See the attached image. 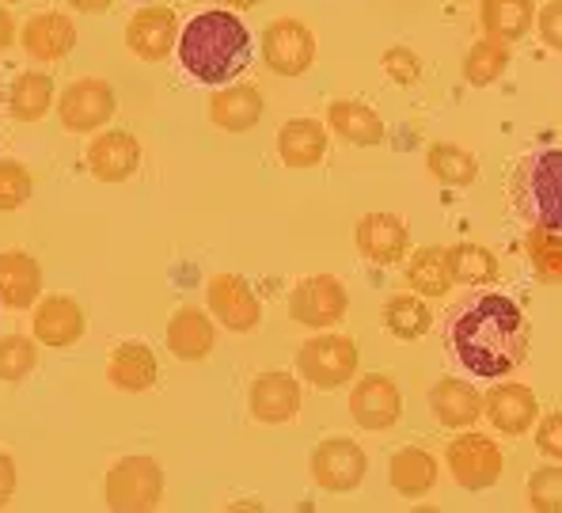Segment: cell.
<instances>
[{
	"instance_id": "cell-21",
	"label": "cell",
	"mask_w": 562,
	"mask_h": 513,
	"mask_svg": "<svg viewBox=\"0 0 562 513\" xmlns=\"http://www.w3.org/2000/svg\"><path fill=\"white\" fill-rule=\"evenodd\" d=\"M429 411H434V419L441 422L445 430H464V426H475L479 415H483V395L471 384H464V380L445 377L429 388Z\"/></svg>"
},
{
	"instance_id": "cell-10",
	"label": "cell",
	"mask_w": 562,
	"mask_h": 513,
	"mask_svg": "<svg viewBox=\"0 0 562 513\" xmlns=\"http://www.w3.org/2000/svg\"><path fill=\"white\" fill-rule=\"evenodd\" d=\"M449 471L464 491H486L502 479V449L486 434H460L445 453Z\"/></svg>"
},
{
	"instance_id": "cell-19",
	"label": "cell",
	"mask_w": 562,
	"mask_h": 513,
	"mask_svg": "<svg viewBox=\"0 0 562 513\" xmlns=\"http://www.w3.org/2000/svg\"><path fill=\"white\" fill-rule=\"evenodd\" d=\"M483 411L498 434L520 437L528 426H536L540 403H536V392L528 384H498L491 395H483Z\"/></svg>"
},
{
	"instance_id": "cell-8",
	"label": "cell",
	"mask_w": 562,
	"mask_h": 513,
	"mask_svg": "<svg viewBox=\"0 0 562 513\" xmlns=\"http://www.w3.org/2000/svg\"><path fill=\"white\" fill-rule=\"evenodd\" d=\"M369 471L366 449L350 437H327L312 449V479L330 494H350L361 487Z\"/></svg>"
},
{
	"instance_id": "cell-18",
	"label": "cell",
	"mask_w": 562,
	"mask_h": 513,
	"mask_svg": "<svg viewBox=\"0 0 562 513\" xmlns=\"http://www.w3.org/2000/svg\"><path fill=\"white\" fill-rule=\"evenodd\" d=\"M20 43L31 62H61L77 46V27L61 12H38L20 27Z\"/></svg>"
},
{
	"instance_id": "cell-46",
	"label": "cell",
	"mask_w": 562,
	"mask_h": 513,
	"mask_svg": "<svg viewBox=\"0 0 562 513\" xmlns=\"http://www.w3.org/2000/svg\"><path fill=\"white\" fill-rule=\"evenodd\" d=\"M8 4H23V0H8Z\"/></svg>"
},
{
	"instance_id": "cell-32",
	"label": "cell",
	"mask_w": 562,
	"mask_h": 513,
	"mask_svg": "<svg viewBox=\"0 0 562 513\" xmlns=\"http://www.w3.org/2000/svg\"><path fill=\"white\" fill-rule=\"evenodd\" d=\"M445 255H449V275L460 286H486V281L498 278V259H494L491 247L464 239V244L449 247Z\"/></svg>"
},
{
	"instance_id": "cell-39",
	"label": "cell",
	"mask_w": 562,
	"mask_h": 513,
	"mask_svg": "<svg viewBox=\"0 0 562 513\" xmlns=\"http://www.w3.org/2000/svg\"><path fill=\"white\" fill-rule=\"evenodd\" d=\"M384 73L392 77V85H418V77H422V62H418V54L415 49H407V46H392V49H384Z\"/></svg>"
},
{
	"instance_id": "cell-27",
	"label": "cell",
	"mask_w": 562,
	"mask_h": 513,
	"mask_svg": "<svg viewBox=\"0 0 562 513\" xmlns=\"http://www.w3.org/2000/svg\"><path fill=\"white\" fill-rule=\"evenodd\" d=\"M327 122H330V130L342 141H350V145L369 148L384 141V122H380V114L373 107L358 103V99H335V103L327 107Z\"/></svg>"
},
{
	"instance_id": "cell-4",
	"label": "cell",
	"mask_w": 562,
	"mask_h": 513,
	"mask_svg": "<svg viewBox=\"0 0 562 513\" xmlns=\"http://www.w3.org/2000/svg\"><path fill=\"white\" fill-rule=\"evenodd\" d=\"M296 373L312 388H342L358 377V346L350 335H316L296 350Z\"/></svg>"
},
{
	"instance_id": "cell-3",
	"label": "cell",
	"mask_w": 562,
	"mask_h": 513,
	"mask_svg": "<svg viewBox=\"0 0 562 513\" xmlns=\"http://www.w3.org/2000/svg\"><path fill=\"white\" fill-rule=\"evenodd\" d=\"M509 202L525 225L562 233V148H536L517 164Z\"/></svg>"
},
{
	"instance_id": "cell-12",
	"label": "cell",
	"mask_w": 562,
	"mask_h": 513,
	"mask_svg": "<svg viewBox=\"0 0 562 513\" xmlns=\"http://www.w3.org/2000/svg\"><path fill=\"white\" fill-rule=\"evenodd\" d=\"M126 46L140 62H164L179 46V15L168 4H145L140 12L130 15Z\"/></svg>"
},
{
	"instance_id": "cell-40",
	"label": "cell",
	"mask_w": 562,
	"mask_h": 513,
	"mask_svg": "<svg viewBox=\"0 0 562 513\" xmlns=\"http://www.w3.org/2000/svg\"><path fill=\"white\" fill-rule=\"evenodd\" d=\"M536 31H540L543 46L562 54V0H548V4L536 12Z\"/></svg>"
},
{
	"instance_id": "cell-41",
	"label": "cell",
	"mask_w": 562,
	"mask_h": 513,
	"mask_svg": "<svg viewBox=\"0 0 562 513\" xmlns=\"http://www.w3.org/2000/svg\"><path fill=\"white\" fill-rule=\"evenodd\" d=\"M536 449L551 460H562V411H551V415L536 426Z\"/></svg>"
},
{
	"instance_id": "cell-29",
	"label": "cell",
	"mask_w": 562,
	"mask_h": 513,
	"mask_svg": "<svg viewBox=\"0 0 562 513\" xmlns=\"http://www.w3.org/2000/svg\"><path fill=\"white\" fill-rule=\"evenodd\" d=\"M54 103V80L43 73H20L8 88V111L20 122H38Z\"/></svg>"
},
{
	"instance_id": "cell-28",
	"label": "cell",
	"mask_w": 562,
	"mask_h": 513,
	"mask_svg": "<svg viewBox=\"0 0 562 513\" xmlns=\"http://www.w3.org/2000/svg\"><path fill=\"white\" fill-rule=\"evenodd\" d=\"M479 20H483L486 38L517 43V38H525L532 31L536 0H483L479 4Z\"/></svg>"
},
{
	"instance_id": "cell-34",
	"label": "cell",
	"mask_w": 562,
	"mask_h": 513,
	"mask_svg": "<svg viewBox=\"0 0 562 513\" xmlns=\"http://www.w3.org/2000/svg\"><path fill=\"white\" fill-rule=\"evenodd\" d=\"M509 69V49L498 38H479L464 57V80L471 88H486Z\"/></svg>"
},
{
	"instance_id": "cell-14",
	"label": "cell",
	"mask_w": 562,
	"mask_h": 513,
	"mask_svg": "<svg viewBox=\"0 0 562 513\" xmlns=\"http://www.w3.org/2000/svg\"><path fill=\"white\" fill-rule=\"evenodd\" d=\"M350 415L361 430H392L403 415V395L395 380L384 373L361 377L350 392Z\"/></svg>"
},
{
	"instance_id": "cell-13",
	"label": "cell",
	"mask_w": 562,
	"mask_h": 513,
	"mask_svg": "<svg viewBox=\"0 0 562 513\" xmlns=\"http://www.w3.org/2000/svg\"><path fill=\"white\" fill-rule=\"evenodd\" d=\"M353 244H358L361 259L376 263V267H395L411 252V228L395 213H366L353 228Z\"/></svg>"
},
{
	"instance_id": "cell-22",
	"label": "cell",
	"mask_w": 562,
	"mask_h": 513,
	"mask_svg": "<svg viewBox=\"0 0 562 513\" xmlns=\"http://www.w3.org/2000/svg\"><path fill=\"white\" fill-rule=\"evenodd\" d=\"M106 380L119 392H148L160 380L156 354L145 343H119L106 358Z\"/></svg>"
},
{
	"instance_id": "cell-42",
	"label": "cell",
	"mask_w": 562,
	"mask_h": 513,
	"mask_svg": "<svg viewBox=\"0 0 562 513\" xmlns=\"http://www.w3.org/2000/svg\"><path fill=\"white\" fill-rule=\"evenodd\" d=\"M12 491H15V460L8 453H0V510L8 506Z\"/></svg>"
},
{
	"instance_id": "cell-38",
	"label": "cell",
	"mask_w": 562,
	"mask_h": 513,
	"mask_svg": "<svg viewBox=\"0 0 562 513\" xmlns=\"http://www.w3.org/2000/svg\"><path fill=\"white\" fill-rule=\"evenodd\" d=\"M31 190H35V179H31V171L23 164L0 160V213L20 210L31 198Z\"/></svg>"
},
{
	"instance_id": "cell-2",
	"label": "cell",
	"mask_w": 562,
	"mask_h": 513,
	"mask_svg": "<svg viewBox=\"0 0 562 513\" xmlns=\"http://www.w3.org/2000/svg\"><path fill=\"white\" fill-rule=\"evenodd\" d=\"M179 65L198 85L221 88L251 65V31L225 8L202 12L179 31Z\"/></svg>"
},
{
	"instance_id": "cell-23",
	"label": "cell",
	"mask_w": 562,
	"mask_h": 513,
	"mask_svg": "<svg viewBox=\"0 0 562 513\" xmlns=\"http://www.w3.org/2000/svg\"><path fill=\"white\" fill-rule=\"evenodd\" d=\"M43 293V267L27 252L0 255V304L8 309H31Z\"/></svg>"
},
{
	"instance_id": "cell-25",
	"label": "cell",
	"mask_w": 562,
	"mask_h": 513,
	"mask_svg": "<svg viewBox=\"0 0 562 513\" xmlns=\"http://www.w3.org/2000/svg\"><path fill=\"white\" fill-rule=\"evenodd\" d=\"M262 92L255 85H236V88H221L210 99V119L217 130L228 134H244V130L259 126L262 119Z\"/></svg>"
},
{
	"instance_id": "cell-17",
	"label": "cell",
	"mask_w": 562,
	"mask_h": 513,
	"mask_svg": "<svg viewBox=\"0 0 562 513\" xmlns=\"http://www.w3.org/2000/svg\"><path fill=\"white\" fill-rule=\"evenodd\" d=\"M31 331L43 346H54V350H65V346L80 343L85 335V312L72 297L65 293H49L38 301L35 320H31Z\"/></svg>"
},
{
	"instance_id": "cell-33",
	"label": "cell",
	"mask_w": 562,
	"mask_h": 513,
	"mask_svg": "<svg viewBox=\"0 0 562 513\" xmlns=\"http://www.w3.org/2000/svg\"><path fill=\"white\" fill-rule=\"evenodd\" d=\"M384 327L403 343H415L429 331V304L418 293H395L384 304Z\"/></svg>"
},
{
	"instance_id": "cell-7",
	"label": "cell",
	"mask_w": 562,
	"mask_h": 513,
	"mask_svg": "<svg viewBox=\"0 0 562 513\" xmlns=\"http://www.w3.org/2000/svg\"><path fill=\"white\" fill-rule=\"evenodd\" d=\"M350 312V293L335 275H312L289 293V316L301 327H335Z\"/></svg>"
},
{
	"instance_id": "cell-6",
	"label": "cell",
	"mask_w": 562,
	"mask_h": 513,
	"mask_svg": "<svg viewBox=\"0 0 562 513\" xmlns=\"http://www.w3.org/2000/svg\"><path fill=\"white\" fill-rule=\"evenodd\" d=\"M262 62L274 77H304L316 65V35L301 20H270L262 27Z\"/></svg>"
},
{
	"instance_id": "cell-36",
	"label": "cell",
	"mask_w": 562,
	"mask_h": 513,
	"mask_svg": "<svg viewBox=\"0 0 562 513\" xmlns=\"http://www.w3.org/2000/svg\"><path fill=\"white\" fill-rule=\"evenodd\" d=\"M38 350L27 335H4L0 338V380H23L35 369Z\"/></svg>"
},
{
	"instance_id": "cell-9",
	"label": "cell",
	"mask_w": 562,
	"mask_h": 513,
	"mask_svg": "<svg viewBox=\"0 0 562 513\" xmlns=\"http://www.w3.org/2000/svg\"><path fill=\"white\" fill-rule=\"evenodd\" d=\"M114 88L106 80L80 77L57 99V114H61V126L69 134H95L103 122L114 119Z\"/></svg>"
},
{
	"instance_id": "cell-30",
	"label": "cell",
	"mask_w": 562,
	"mask_h": 513,
	"mask_svg": "<svg viewBox=\"0 0 562 513\" xmlns=\"http://www.w3.org/2000/svg\"><path fill=\"white\" fill-rule=\"evenodd\" d=\"M426 164L434 171V179H441L445 187H471L479 179V160L464 145H452V141H434L426 153Z\"/></svg>"
},
{
	"instance_id": "cell-20",
	"label": "cell",
	"mask_w": 562,
	"mask_h": 513,
	"mask_svg": "<svg viewBox=\"0 0 562 513\" xmlns=\"http://www.w3.org/2000/svg\"><path fill=\"white\" fill-rule=\"evenodd\" d=\"M278 156L285 168L304 171L324 164L327 156V130L324 122L316 119H289L285 126L278 130Z\"/></svg>"
},
{
	"instance_id": "cell-5",
	"label": "cell",
	"mask_w": 562,
	"mask_h": 513,
	"mask_svg": "<svg viewBox=\"0 0 562 513\" xmlns=\"http://www.w3.org/2000/svg\"><path fill=\"white\" fill-rule=\"evenodd\" d=\"M106 506L119 513L156 510L164 499V471L153 457H122L106 471Z\"/></svg>"
},
{
	"instance_id": "cell-43",
	"label": "cell",
	"mask_w": 562,
	"mask_h": 513,
	"mask_svg": "<svg viewBox=\"0 0 562 513\" xmlns=\"http://www.w3.org/2000/svg\"><path fill=\"white\" fill-rule=\"evenodd\" d=\"M15 35H20V31H15L12 15H8V8H0V49L12 46V43H15Z\"/></svg>"
},
{
	"instance_id": "cell-24",
	"label": "cell",
	"mask_w": 562,
	"mask_h": 513,
	"mask_svg": "<svg viewBox=\"0 0 562 513\" xmlns=\"http://www.w3.org/2000/svg\"><path fill=\"white\" fill-rule=\"evenodd\" d=\"M168 350L176 354L179 361H202L213 354V343H217V331H213V320L205 316L202 309H179L176 316L168 320Z\"/></svg>"
},
{
	"instance_id": "cell-37",
	"label": "cell",
	"mask_w": 562,
	"mask_h": 513,
	"mask_svg": "<svg viewBox=\"0 0 562 513\" xmlns=\"http://www.w3.org/2000/svg\"><path fill=\"white\" fill-rule=\"evenodd\" d=\"M528 502L540 513H562V468H536L528 476Z\"/></svg>"
},
{
	"instance_id": "cell-44",
	"label": "cell",
	"mask_w": 562,
	"mask_h": 513,
	"mask_svg": "<svg viewBox=\"0 0 562 513\" xmlns=\"http://www.w3.org/2000/svg\"><path fill=\"white\" fill-rule=\"evenodd\" d=\"M114 0H69V8H77V12H88V15H95V12H106Z\"/></svg>"
},
{
	"instance_id": "cell-35",
	"label": "cell",
	"mask_w": 562,
	"mask_h": 513,
	"mask_svg": "<svg viewBox=\"0 0 562 513\" xmlns=\"http://www.w3.org/2000/svg\"><path fill=\"white\" fill-rule=\"evenodd\" d=\"M528 263H532L536 278L543 286H559L562 281V236L555 228H532L528 233Z\"/></svg>"
},
{
	"instance_id": "cell-31",
	"label": "cell",
	"mask_w": 562,
	"mask_h": 513,
	"mask_svg": "<svg viewBox=\"0 0 562 513\" xmlns=\"http://www.w3.org/2000/svg\"><path fill=\"white\" fill-rule=\"evenodd\" d=\"M407 286L418 297H445L452 289L449 275V255L441 247H418L407 263Z\"/></svg>"
},
{
	"instance_id": "cell-11",
	"label": "cell",
	"mask_w": 562,
	"mask_h": 513,
	"mask_svg": "<svg viewBox=\"0 0 562 513\" xmlns=\"http://www.w3.org/2000/svg\"><path fill=\"white\" fill-rule=\"evenodd\" d=\"M205 304H210V312L221 320V327L236 331V335L259 327V320H262L259 297L247 286V278H239V275H213L210 289H205Z\"/></svg>"
},
{
	"instance_id": "cell-1",
	"label": "cell",
	"mask_w": 562,
	"mask_h": 513,
	"mask_svg": "<svg viewBox=\"0 0 562 513\" xmlns=\"http://www.w3.org/2000/svg\"><path fill=\"white\" fill-rule=\"evenodd\" d=\"M528 335V316L514 297L502 293H468L460 304H452L441 324L449 358L483 380L509 377L517 366H525Z\"/></svg>"
},
{
	"instance_id": "cell-15",
	"label": "cell",
	"mask_w": 562,
	"mask_h": 513,
	"mask_svg": "<svg viewBox=\"0 0 562 513\" xmlns=\"http://www.w3.org/2000/svg\"><path fill=\"white\" fill-rule=\"evenodd\" d=\"M85 160L99 183H122V179H130L140 168V145L126 130H106V134H99L88 145Z\"/></svg>"
},
{
	"instance_id": "cell-45",
	"label": "cell",
	"mask_w": 562,
	"mask_h": 513,
	"mask_svg": "<svg viewBox=\"0 0 562 513\" xmlns=\"http://www.w3.org/2000/svg\"><path fill=\"white\" fill-rule=\"evenodd\" d=\"M217 8H255L259 0H213Z\"/></svg>"
},
{
	"instance_id": "cell-26",
	"label": "cell",
	"mask_w": 562,
	"mask_h": 513,
	"mask_svg": "<svg viewBox=\"0 0 562 513\" xmlns=\"http://www.w3.org/2000/svg\"><path fill=\"white\" fill-rule=\"evenodd\" d=\"M387 476H392L395 494L422 499V494H429L437 487V460L426 449H418V445H403L387 460Z\"/></svg>"
},
{
	"instance_id": "cell-16",
	"label": "cell",
	"mask_w": 562,
	"mask_h": 513,
	"mask_svg": "<svg viewBox=\"0 0 562 513\" xmlns=\"http://www.w3.org/2000/svg\"><path fill=\"white\" fill-rule=\"evenodd\" d=\"M247 408H251V419L281 426L301 411V384L289 373H259L247 388Z\"/></svg>"
}]
</instances>
